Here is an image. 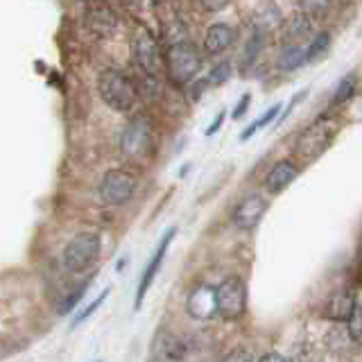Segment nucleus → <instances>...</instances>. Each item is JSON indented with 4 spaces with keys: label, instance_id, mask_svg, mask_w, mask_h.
Segmentation results:
<instances>
[{
    "label": "nucleus",
    "instance_id": "8",
    "mask_svg": "<svg viewBox=\"0 0 362 362\" xmlns=\"http://www.w3.org/2000/svg\"><path fill=\"white\" fill-rule=\"evenodd\" d=\"M150 143H152V124L147 118L132 120L120 136V150L124 156L132 158V161L141 158L147 152Z\"/></svg>",
    "mask_w": 362,
    "mask_h": 362
},
{
    "label": "nucleus",
    "instance_id": "2",
    "mask_svg": "<svg viewBox=\"0 0 362 362\" xmlns=\"http://www.w3.org/2000/svg\"><path fill=\"white\" fill-rule=\"evenodd\" d=\"M215 308L224 320H238L247 308V286L243 279L229 276L215 288Z\"/></svg>",
    "mask_w": 362,
    "mask_h": 362
},
{
    "label": "nucleus",
    "instance_id": "10",
    "mask_svg": "<svg viewBox=\"0 0 362 362\" xmlns=\"http://www.w3.org/2000/svg\"><path fill=\"white\" fill-rule=\"evenodd\" d=\"M267 211V202L260 195H247L233 211V224L238 229L249 231L263 220V215Z\"/></svg>",
    "mask_w": 362,
    "mask_h": 362
},
{
    "label": "nucleus",
    "instance_id": "4",
    "mask_svg": "<svg viewBox=\"0 0 362 362\" xmlns=\"http://www.w3.org/2000/svg\"><path fill=\"white\" fill-rule=\"evenodd\" d=\"M136 190V177L124 170H109L100 179L98 195L107 206H122L127 204Z\"/></svg>",
    "mask_w": 362,
    "mask_h": 362
},
{
    "label": "nucleus",
    "instance_id": "17",
    "mask_svg": "<svg viewBox=\"0 0 362 362\" xmlns=\"http://www.w3.org/2000/svg\"><path fill=\"white\" fill-rule=\"evenodd\" d=\"M161 354L165 356V360H181L186 356V346L181 342L179 337H173V335H165V342L161 346Z\"/></svg>",
    "mask_w": 362,
    "mask_h": 362
},
{
    "label": "nucleus",
    "instance_id": "28",
    "mask_svg": "<svg viewBox=\"0 0 362 362\" xmlns=\"http://www.w3.org/2000/svg\"><path fill=\"white\" fill-rule=\"evenodd\" d=\"M247 107H249V95H243V98H240V102H238L235 111H233V118H240L243 113L247 111Z\"/></svg>",
    "mask_w": 362,
    "mask_h": 362
},
{
    "label": "nucleus",
    "instance_id": "16",
    "mask_svg": "<svg viewBox=\"0 0 362 362\" xmlns=\"http://www.w3.org/2000/svg\"><path fill=\"white\" fill-rule=\"evenodd\" d=\"M308 32H310V21H308V16H305V14H301V16H297L290 23V28L286 32V41L299 45V39L308 37Z\"/></svg>",
    "mask_w": 362,
    "mask_h": 362
},
{
    "label": "nucleus",
    "instance_id": "29",
    "mask_svg": "<svg viewBox=\"0 0 362 362\" xmlns=\"http://www.w3.org/2000/svg\"><path fill=\"white\" fill-rule=\"evenodd\" d=\"M222 120H224V111H220V113H218V118H215V122H213L211 127L206 129V136H213L215 132H218V129L222 127Z\"/></svg>",
    "mask_w": 362,
    "mask_h": 362
},
{
    "label": "nucleus",
    "instance_id": "30",
    "mask_svg": "<svg viewBox=\"0 0 362 362\" xmlns=\"http://www.w3.org/2000/svg\"><path fill=\"white\" fill-rule=\"evenodd\" d=\"M258 362H290L288 358H283V356H279V354H267V356H263Z\"/></svg>",
    "mask_w": 362,
    "mask_h": 362
},
{
    "label": "nucleus",
    "instance_id": "1",
    "mask_svg": "<svg viewBox=\"0 0 362 362\" xmlns=\"http://www.w3.org/2000/svg\"><path fill=\"white\" fill-rule=\"evenodd\" d=\"M98 90L109 109L122 113L132 111L136 100H139V90H136L134 82L116 68H107L98 75Z\"/></svg>",
    "mask_w": 362,
    "mask_h": 362
},
{
    "label": "nucleus",
    "instance_id": "6",
    "mask_svg": "<svg viewBox=\"0 0 362 362\" xmlns=\"http://www.w3.org/2000/svg\"><path fill=\"white\" fill-rule=\"evenodd\" d=\"M331 139H333V120L320 118L299 136L294 152H297V156H301L303 161H313V158H317L326 150Z\"/></svg>",
    "mask_w": 362,
    "mask_h": 362
},
{
    "label": "nucleus",
    "instance_id": "5",
    "mask_svg": "<svg viewBox=\"0 0 362 362\" xmlns=\"http://www.w3.org/2000/svg\"><path fill=\"white\" fill-rule=\"evenodd\" d=\"M199 64L202 62H199L197 50L188 43H177L165 54L168 73H170V77H173V82H177V84L190 82V79L197 75Z\"/></svg>",
    "mask_w": 362,
    "mask_h": 362
},
{
    "label": "nucleus",
    "instance_id": "3",
    "mask_svg": "<svg viewBox=\"0 0 362 362\" xmlns=\"http://www.w3.org/2000/svg\"><path fill=\"white\" fill-rule=\"evenodd\" d=\"M100 235L93 231L77 233L64 249V265L71 272H84L100 254Z\"/></svg>",
    "mask_w": 362,
    "mask_h": 362
},
{
    "label": "nucleus",
    "instance_id": "24",
    "mask_svg": "<svg viewBox=\"0 0 362 362\" xmlns=\"http://www.w3.org/2000/svg\"><path fill=\"white\" fill-rule=\"evenodd\" d=\"M109 292H111V290L107 288V290H105V292H102V294H100V297H98V299L93 301V303H90V305H86V308H84V310H82V313H79V315L75 317V320H73V326H77L79 322H84V320H86V317H90V315H93V313H95V310L100 308V305H102V301H105V299L109 297Z\"/></svg>",
    "mask_w": 362,
    "mask_h": 362
},
{
    "label": "nucleus",
    "instance_id": "18",
    "mask_svg": "<svg viewBox=\"0 0 362 362\" xmlns=\"http://www.w3.org/2000/svg\"><path fill=\"white\" fill-rule=\"evenodd\" d=\"M346 324H349V335H351V339L354 342H358V344H362V305H354V313L349 315V320H346Z\"/></svg>",
    "mask_w": 362,
    "mask_h": 362
},
{
    "label": "nucleus",
    "instance_id": "9",
    "mask_svg": "<svg viewBox=\"0 0 362 362\" xmlns=\"http://www.w3.org/2000/svg\"><path fill=\"white\" fill-rule=\"evenodd\" d=\"M175 233H177V229H168V231H165V235L161 238V243H158V247H156V252H154L152 260L147 263V267H145V272H143V279H141V283H139V290H136V299H134V308H136V310H141V303H143V299H145L147 290H150L154 276L158 274V269H161V263H163L165 252H168V247H170V240H173V235H175Z\"/></svg>",
    "mask_w": 362,
    "mask_h": 362
},
{
    "label": "nucleus",
    "instance_id": "21",
    "mask_svg": "<svg viewBox=\"0 0 362 362\" xmlns=\"http://www.w3.org/2000/svg\"><path fill=\"white\" fill-rule=\"evenodd\" d=\"M86 288H88V281H86V283H79V286H77L71 294H66L64 301L59 303V313H62V315L71 313V310L75 308V303H77L79 299H82V294L86 292Z\"/></svg>",
    "mask_w": 362,
    "mask_h": 362
},
{
    "label": "nucleus",
    "instance_id": "31",
    "mask_svg": "<svg viewBox=\"0 0 362 362\" xmlns=\"http://www.w3.org/2000/svg\"><path fill=\"white\" fill-rule=\"evenodd\" d=\"M150 362H161V360H150Z\"/></svg>",
    "mask_w": 362,
    "mask_h": 362
},
{
    "label": "nucleus",
    "instance_id": "12",
    "mask_svg": "<svg viewBox=\"0 0 362 362\" xmlns=\"http://www.w3.org/2000/svg\"><path fill=\"white\" fill-rule=\"evenodd\" d=\"M354 305H356L354 292H351V290H339V292L333 294L331 299H328L324 315L328 317V320H333V322H346L349 315L354 313Z\"/></svg>",
    "mask_w": 362,
    "mask_h": 362
},
{
    "label": "nucleus",
    "instance_id": "22",
    "mask_svg": "<svg viewBox=\"0 0 362 362\" xmlns=\"http://www.w3.org/2000/svg\"><path fill=\"white\" fill-rule=\"evenodd\" d=\"M303 5V14L305 16H324L328 7H331V0H301Z\"/></svg>",
    "mask_w": 362,
    "mask_h": 362
},
{
    "label": "nucleus",
    "instance_id": "7",
    "mask_svg": "<svg viewBox=\"0 0 362 362\" xmlns=\"http://www.w3.org/2000/svg\"><path fill=\"white\" fill-rule=\"evenodd\" d=\"M132 52H134L136 64L143 68L145 75L158 77V73H161V68H163V57H161V50H158L156 39L152 37L150 32L139 30V32L134 34Z\"/></svg>",
    "mask_w": 362,
    "mask_h": 362
},
{
    "label": "nucleus",
    "instance_id": "20",
    "mask_svg": "<svg viewBox=\"0 0 362 362\" xmlns=\"http://www.w3.org/2000/svg\"><path fill=\"white\" fill-rule=\"evenodd\" d=\"M328 45H331V37H328L326 32L317 34V37L310 41L308 52H305V62H308V59H317V57H320V54H324V52L328 50Z\"/></svg>",
    "mask_w": 362,
    "mask_h": 362
},
{
    "label": "nucleus",
    "instance_id": "11",
    "mask_svg": "<svg viewBox=\"0 0 362 362\" xmlns=\"http://www.w3.org/2000/svg\"><path fill=\"white\" fill-rule=\"evenodd\" d=\"M188 313L195 317V320H211V317L218 313V308H215V288L199 286L192 290L188 297Z\"/></svg>",
    "mask_w": 362,
    "mask_h": 362
},
{
    "label": "nucleus",
    "instance_id": "23",
    "mask_svg": "<svg viewBox=\"0 0 362 362\" xmlns=\"http://www.w3.org/2000/svg\"><path fill=\"white\" fill-rule=\"evenodd\" d=\"M229 77H231V66H229V64H218V66H215L213 71H211L209 82L218 86V84H224Z\"/></svg>",
    "mask_w": 362,
    "mask_h": 362
},
{
    "label": "nucleus",
    "instance_id": "25",
    "mask_svg": "<svg viewBox=\"0 0 362 362\" xmlns=\"http://www.w3.org/2000/svg\"><path fill=\"white\" fill-rule=\"evenodd\" d=\"M222 362H256V358L252 351H247V349H233L231 354H226L222 358Z\"/></svg>",
    "mask_w": 362,
    "mask_h": 362
},
{
    "label": "nucleus",
    "instance_id": "15",
    "mask_svg": "<svg viewBox=\"0 0 362 362\" xmlns=\"http://www.w3.org/2000/svg\"><path fill=\"white\" fill-rule=\"evenodd\" d=\"M303 62H305V52H303L301 45L286 43V48H283L281 59H279V66L283 68V71H294V68H299Z\"/></svg>",
    "mask_w": 362,
    "mask_h": 362
},
{
    "label": "nucleus",
    "instance_id": "27",
    "mask_svg": "<svg viewBox=\"0 0 362 362\" xmlns=\"http://www.w3.org/2000/svg\"><path fill=\"white\" fill-rule=\"evenodd\" d=\"M199 3L204 5V9H209V11H220L229 5L231 0H199Z\"/></svg>",
    "mask_w": 362,
    "mask_h": 362
},
{
    "label": "nucleus",
    "instance_id": "14",
    "mask_svg": "<svg viewBox=\"0 0 362 362\" xmlns=\"http://www.w3.org/2000/svg\"><path fill=\"white\" fill-rule=\"evenodd\" d=\"M235 34L233 30L226 25V23H215L206 30V37H204V48H206L211 54H218V52H224L229 45L233 43Z\"/></svg>",
    "mask_w": 362,
    "mask_h": 362
},
{
    "label": "nucleus",
    "instance_id": "26",
    "mask_svg": "<svg viewBox=\"0 0 362 362\" xmlns=\"http://www.w3.org/2000/svg\"><path fill=\"white\" fill-rule=\"evenodd\" d=\"M351 93H354V79H344L342 84H339V88H337V95H335V102H342L344 98H349Z\"/></svg>",
    "mask_w": 362,
    "mask_h": 362
},
{
    "label": "nucleus",
    "instance_id": "13",
    "mask_svg": "<svg viewBox=\"0 0 362 362\" xmlns=\"http://www.w3.org/2000/svg\"><path fill=\"white\" fill-rule=\"evenodd\" d=\"M297 165L292 161H279L274 168L269 170L267 177H265V186L269 192H281L283 188H288L294 179H297Z\"/></svg>",
    "mask_w": 362,
    "mask_h": 362
},
{
    "label": "nucleus",
    "instance_id": "19",
    "mask_svg": "<svg viewBox=\"0 0 362 362\" xmlns=\"http://www.w3.org/2000/svg\"><path fill=\"white\" fill-rule=\"evenodd\" d=\"M279 111H281V105H274V107H272L269 111H265L263 116H260V118H258V120H256V122L252 124V127H247V129L243 132V136H240V139H243V141H247V139H249V136H252V134H256L258 129H263L267 122H272V120H274V118L279 116Z\"/></svg>",
    "mask_w": 362,
    "mask_h": 362
}]
</instances>
